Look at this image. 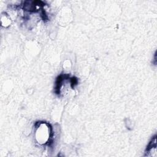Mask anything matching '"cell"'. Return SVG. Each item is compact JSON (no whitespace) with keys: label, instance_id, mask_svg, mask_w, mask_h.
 <instances>
[{"label":"cell","instance_id":"obj_1","mask_svg":"<svg viewBox=\"0 0 157 157\" xmlns=\"http://www.w3.org/2000/svg\"><path fill=\"white\" fill-rule=\"evenodd\" d=\"M156 136H155L148 144L145 151V155L153 156L156 155Z\"/></svg>","mask_w":157,"mask_h":157}]
</instances>
